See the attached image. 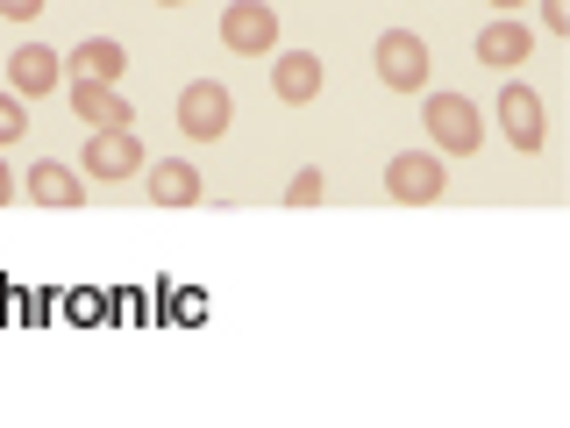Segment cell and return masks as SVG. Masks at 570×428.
Returning a JSON list of instances; mask_svg holds the SVG:
<instances>
[{"instance_id": "1", "label": "cell", "mask_w": 570, "mask_h": 428, "mask_svg": "<svg viewBox=\"0 0 570 428\" xmlns=\"http://www.w3.org/2000/svg\"><path fill=\"white\" fill-rule=\"evenodd\" d=\"M421 129L435 143V157H478L485 143V115L463 94H421Z\"/></svg>"}, {"instance_id": "2", "label": "cell", "mask_w": 570, "mask_h": 428, "mask_svg": "<svg viewBox=\"0 0 570 428\" xmlns=\"http://www.w3.org/2000/svg\"><path fill=\"white\" fill-rule=\"evenodd\" d=\"M371 65H379V79L392 86V94H428V43L414 29H385L379 43H371Z\"/></svg>"}, {"instance_id": "3", "label": "cell", "mask_w": 570, "mask_h": 428, "mask_svg": "<svg viewBox=\"0 0 570 428\" xmlns=\"http://www.w3.org/2000/svg\"><path fill=\"white\" fill-rule=\"evenodd\" d=\"M150 157H142V136L136 129H94L86 136V157H79V178H100V186H121L136 178Z\"/></svg>"}, {"instance_id": "4", "label": "cell", "mask_w": 570, "mask_h": 428, "mask_svg": "<svg viewBox=\"0 0 570 428\" xmlns=\"http://www.w3.org/2000/svg\"><path fill=\"white\" fill-rule=\"evenodd\" d=\"M442 186H450V165H442L435 150H400L385 165V193L400 207H428V201H442Z\"/></svg>"}, {"instance_id": "5", "label": "cell", "mask_w": 570, "mask_h": 428, "mask_svg": "<svg viewBox=\"0 0 570 428\" xmlns=\"http://www.w3.org/2000/svg\"><path fill=\"white\" fill-rule=\"evenodd\" d=\"M178 129L200 136V143H214V136L236 129V100H228V86H222V79H193L186 94H178Z\"/></svg>"}, {"instance_id": "6", "label": "cell", "mask_w": 570, "mask_h": 428, "mask_svg": "<svg viewBox=\"0 0 570 428\" xmlns=\"http://www.w3.org/2000/svg\"><path fill=\"white\" fill-rule=\"evenodd\" d=\"M222 43L236 50V58H272L278 50V8L272 0H236V8L222 14Z\"/></svg>"}, {"instance_id": "7", "label": "cell", "mask_w": 570, "mask_h": 428, "mask_svg": "<svg viewBox=\"0 0 570 428\" xmlns=\"http://www.w3.org/2000/svg\"><path fill=\"white\" fill-rule=\"evenodd\" d=\"M499 136H507L513 150H528V157L549 143V107H542V94H534V86L513 79L507 94H499Z\"/></svg>"}, {"instance_id": "8", "label": "cell", "mask_w": 570, "mask_h": 428, "mask_svg": "<svg viewBox=\"0 0 570 428\" xmlns=\"http://www.w3.org/2000/svg\"><path fill=\"white\" fill-rule=\"evenodd\" d=\"M71 115H79L86 129H136V107L107 79H71Z\"/></svg>"}, {"instance_id": "9", "label": "cell", "mask_w": 570, "mask_h": 428, "mask_svg": "<svg viewBox=\"0 0 570 428\" xmlns=\"http://www.w3.org/2000/svg\"><path fill=\"white\" fill-rule=\"evenodd\" d=\"M528 58H534V29L528 22L499 14V22L478 29V65H485V71H521Z\"/></svg>"}, {"instance_id": "10", "label": "cell", "mask_w": 570, "mask_h": 428, "mask_svg": "<svg viewBox=\"0 0 570 428\" xmlns=\"http://www.w3.org/2000/svg\"><path fill=\"white\" fill-rule=\"evenodd\" d=\"M58 79H65V58L50 43H22L8 58V94H22V100H36V94H58Z\"/></svg>"}, {"instance_id": "11", "label": "cell", "mask_w": 570, "mask_h": 428, "mask_svg": "<svg viewBox=\"0 0 570 428\" xmlns=\"http://www.w3.org/2000/svg\"><path fill=\"white\" fill-rule=\"evenodd\" d=\"M22 193L43 201V207H86V178L71 165H58V157H36V165L22 172Z\"/></svg>"}, {"instance_id": "12", "label": "cell", "mask_w": 570, "mask_h": 428, "mask_svg": "<svg viewBox=\"0 0 570 428\" xmlns=\"http://www.w3.org/2000/svg\"><path fill=\"white\" fill-rule=\"evenodd\" d=\"M272 94L285 107H307L321 94V58L314 50H272Z\"/></svg>"}, {"instance_id": "13", "label": "cell", "mask_w": 570, "mask_h": 428, "mask_svg": "<svg viewBox=\"0 0 570 428\" xmlns=\"http://www.w3.org/2000/svg\"><path fill=\"white\" fill-rule=\"evenodd\" d=\"M71 79H107V86H121V71H129V50L115 43V36H86L79 50L65 58Z\"/></svg>"}, {"instance_id": "14", "label": "cell", "mask_w": 570, "mask_h": 428, "mask_svg": "<svg viewBox=\"0 0 570 428\" xmlns=\"http://www.w3.org/2000/svg\"><path fill=\"white\" fill-rule=\"evenodd\" d=\"M142 178H150V201H157V207H193V201H200V172H193L186 157L142 165Z\"/></svg>"}, {"instance_id": "15", "label": "cell", "mask_w": 570, "mask_h": 428, "mask_svg": "<svg viewBox=\"0 0 570 428\" xmlns=\"http://www.w3.org/2000/svg\"><path fill=\"white\" fill-rule=\"evenodd\" d=\"M29 136V107H22V94H8V86H0V150H8V143H22Z\"/></svg>"}, {"instance_id": "16", "label": "cell", "mask_w": 570, "mask_h": 428, "mask_svg": "<svg viewBox=\"0 0 570 428\" xmlns=\"http://www.w3.org/2000/svg\"><path fill=\"white\" fill-rule=\"evenodd\" d=\"M321 193H328V178H321L314 165H299L293 186H285V207H321Z\"/></svg>"}, {"instance_id": "17", "label": "cell", "mask_w": 570, "mask_h": 428, "mask_svg": "<svg viewBox=\"0 0 570 428\" xmlns=\"http://www.w3.org/2000/svg\"><path fill=\"white\" fill-rule=\"evenodd\" d=\"M542 29H549V36L570 29V0H542Z\"/></svg>"}, {"instance_id": "18", "label": "cell", "mask_w": 570, "mask_h": 428, "mask_svg": "<svg viewBox=\"0 0 570 428\" xmlns=\"http://www.w3.org/2000/svg\"><path fill=\"white\" fill-rule=\"evenodd\" d=\"M0 14H8V22H36V14H43V0H0Z\"/></svg>"}, {"instance_id": "19", "label": "cell", "mask_w": 570, "mask_h": 428, "mask_svg": "<svg viewBox=\"0 0 570 428\" xmlns=\"http://www.w3.org/2000/svg\"><path fill=\"white\" fill-rule=\"evenodd\" d=\"M14 193H22V178H14L8 165H0V207H8V201H14Z\"/></svg>"}, {"instance_id": "20", "label": "cell", "mask_w": 570, "mask_h": 428, "mask_svg": "<svg viewBox=\"0 0 570 428\" xmlns=\"http://www.w3.org/2000/svg\"><path fill=\"white\" fill-rule=\"evenodd\" d=\"M485 8H499V14H521V8H528V0H485Z\"/></svg>"}, {"instance_id": "21", "label": "cell", "mask_w": 570, "mask_h": 428, "mask_svg": "<svg viewBox=\"0 0 570 428\" xmlns=\"http://www.w3.org/2000/svg\"><path fill=\"white\" fill-rule=\"evenodd\" d=\"M157 8H186V0H157Z\"/></svg>"}]
</instances>
